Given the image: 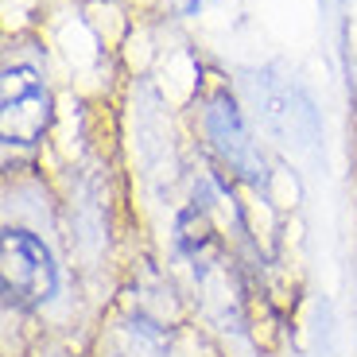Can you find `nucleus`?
Here are the masks:
<instances>
[{"label":"nucleus","instance_id":"obj_4","mask_svg":"<svg viewBox=\"0 0 357 357\" xmlns=\"http://www.w3.org/2000/svg\"><path fill=\"white\" fill-rule=\"evenodd\" d=\"M178 12H190V8H198V0H171Z\"/></svg>","mask_w":357,"mask_h":357},{"label":"nucleus","instance_id":"obj_3","mask_svg":"<svg viewBox=\"0 0 357 357\" xmlns=\"http://www.w3.org/2000/svg\"><path fill=\"white\" fill-rule=\"evenodd\" d=\"M206 128H210L218 152L225 155V163H229L233 171H241V175H257V152H252L249 136H245L241 116H237L233 101H225V98L210 101V109H206Z\"/></svg>","mask_w":357,"mask_h":357},{"label":"nucleus","instance_id":"obj_2","mask_svg":"<svg viewBox=\"0 0 357 357\" xmlns=\"http://www.w3.org/2000/svg\"><path fill=\"white\" fill-rule=\"evenodd\" d=\"M51 125V93L31 66L4 70V144L27 148Z\"/></svg>","mask_w":357,"mask_h":357},{"label":"nucleus","instance_id":"obj_1","mask_svg":"<svg viewBox=\"0 0 357 357\" xmlns=\"http://www.w3.org/2000/svg\"><path fill=\"white\" fill-rule=\"evenodd\" d=\"M0 284L12 307H39L54 295V257L36 233L4 229L0 249Z\"/></svg>","mask_w":357,"mask_h":357}]
</instances>
